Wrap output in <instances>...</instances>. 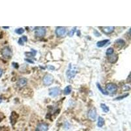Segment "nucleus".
<instances>
[{
    "instance_id": "obj_1",
    "label": "nucleus",
    "mask_w": 131,
    "mask_h": 131,
    "mask_svg": "<svg viewBox=\"0 0 131 131\" xmlns=\"http://www.w3.org/2000/svg\"><path fill=\"white\" fill-rule=\"evenodd\" d=\"M77 68L75 65L72 64H70L69 67H68V70L66 71V76L68 79L73 78L75 76V75L77 73Z\"/></svg>"
},
{
    "instance_id": "obj_2",
    "label": "nucleus",
    "mask_w": 131,
    "mask_h": 131,
    "mask_svg": "<svg viewBox=\"0 0 131 131\" xmlns=\"http://www.w3.org/2000/svg\"><path fill=\"white\" fill-rule=\"evenodd\" d=\"M117 90V86L113 83H109L106 85V91L110 94H115Z\"/></svg>"
},
{
    "instance_id": "obj_3",
    "label": "nucleus",
    "mask_w": 131,
    "mask_h": 131,
    "mask_svg": "<svg viewBox=\"0 0 131 131\" xmlns=\"http://www.w3.org/2000/svg\"><path fill=\"white\" fill-rule=\"evenodd\" d=\"M53 81H54V77L50 73H47L45 75L43 78V83L45 86H49L53 84Z\"/></svg>"
},
{
    "instance_id": "obj_4",
    "label": "nucleus",
    "mask_w": 131,
    "mask_h": 131,
    "mask_svg": "<svg viewBox=\"0 0 131 131\" xmlns=\"http://www.w3.org/2000/svg\"><path fill=\"white\" fill-rule=\"evenodd\" d=\"M2 55L5 58H11L13 55L12 50H11V49L10 47H5L2 49Z\"/></svg>"
},
{
    "instance_id": "obj_5",
    "label": "nucleus",
    "mask_w": 131,
    "mask_h": 131,
    "mask_svg": "<svg viewBox=\"0 0 131 131\" xmlns=\"http://www.w3.org/2000/svg\"><path fill=\"white\" fill-rule=\"evenodd\" d=\"M47 32V30L45 27L36 28L35 30V34L38 38H43Z\"/></svg>"
},
{
    "instance_id": "obj_6",
    "label": "nucleus",
    "mask_w": 131,
    "mask_h": 131,
    "mask_svg": "<svg viewBox=\"0 0 131 131\" xmlns=\"http://www.w3.org/2000/svg\"><path fill=\"white\" fill-rule=\"evenodd\" d=\"M88 118L90 119V121H95L96 119V116H97V113H96V109L95 107H92L88 111Z\"/></svg>"
},
{
    "instance_id": "obj_7",
    "label": "nucleus",
    "mask_w": 131,
    "mask_h": 131,
    "mask_svg": "<svg viewBox=\"0 0 131 131\" xmlns=\"http://www.w3.org/2000/svg\"><path fill=\"white\" fill-rule=\"evenodd\" d=\"M66 33V28L65 27H62V26H58L56 28V30H55V34L59 38L64 36Z\"/></svg>"
},
{
    "instance_id": "obj_8",
    "label": "nucleus",
    "mask_w": 131,
    "mask_h": 131,
    "mask_svg": "<svg viewBox=\"0 0 131 131\" xmlns=\"http://www.w3.org/2000/svg\"><path fill=\"white\" fill-rule=\"evenodd\" d=\"M60 92H61V90H60L59 87H53V88L49 89V95L52 97H56V96L59 95Z\"/></svg>"
},
{
    "instance_id": "obj_9",
    "label": "nucleus",
    "mask_w": 131,
    "mask_h": 131,
    "mask_svg": "<svg viewBox=\"0 0 131 131\" xmlns=\"http://www.w3.org/2000/svg\"><path fill=\"white\" fill-rule=\"evenodd\" d=\"M48 129L49 126L45 123H39L36 127V131H47Z\"/></svg>"
},
{
    "instance_id": "obj_10",
    "label": "nucleus",
    "mask_w": 131,
    "mask_h": 131,
    "mask_svg": "<svg viewBox=\"0 0 131 131\" xmlns=\"http://www.w3.org/2000/svg\"><path fill=\"white\" fill-rule=\"evenodd\" d=\"M102 28V32L104 33V34H107V35H109V34H111L112 32H114L115 30V27L113 26H106V27H101Z\"/></svg>"
},
{
    "instance_id": "obj_11",
    "label": "nucleus",
    "mask_w": 131,
    "mask_h": 131,
    "mask_svg": "<svg viewBox=\"0 0 131 131\" xmlns=\"http://www.w3.org/2000/svg\"><path fill=\"white\" fill-rule=\"evenodd\" d=\"M107 58H108V60H109L110 63L115 64L118 60V55L115 54V53H113L112 55L107 56Z\"/></svg>"
},
{
    "instance_id": "obj_12",
    "label": "nucleus",
    "mask_w": 131,
    "mask_h": 131,
    "mask_svg": "<svg viewBox=\"0 0 131 131\" xmlns=\"http://www.w3.org/2000/svg\"><path fill=\"white\" fill-rule=\"evenodd\" d=\"M28 83V79L25 77H22V78L19 79L17 82V85L19 87H24V86L27 85Z\"/></svg>"
},
{
    "instance_id": "obj_13",
    "label": "nucleus",
    "mask_w": 131,
    "mask_h": 131,
    "mask_svg": "<svg viewBox=\"0 0 131 131\" xmlns=\"http://www.w3.org/2000/svg\"><path fill=\"white\" fill-rule=\"evenodd\" d=\"M115 45L119 49H122L125 45V41L122 39H118L115 41Z\"/></svg>"
},
{
    "instance_id": "obj_14",
    "label": "nucleus",
    "mask_w": 131,
    "mask_h": 131,
    "mask_svg": "<svg viewBox=\"0 0 131 131\" xmlns=\"http://www.w3.org/2000/svg\"><path fill=\"white\" fill-rule=\"evenodd\" d=\"M18 117H19V116H18L17 113L15 112V111H13L12 113H11V115L10 116V121L11 123V124H12V125H14V124H15L17 121Z\"/></svg>"
},
{
    "instance_id": "obj_15",
    "label": "nucleus",
    "mask_w": 131,
    "mask_h": 131,
    "mask_svg": "<svg viewBox=\"0 0 131 131\" xmlns=\"http://www.w3.org/2000/svg\"><path fill=\"white\" fill-rule=\"evenodd\" d=\"M108 43H109V39H104V40H102V41H98L97 43H96V46L100 48L106 46Z\"/></svg>"
},
{
    "instance_id": "obj_16",
    "label": "nucleus",
    "mask_w": 131,
    "mask_h": 131,
    "mask_svg": "<svg viewBox=\"0 0 131 131\" xmlns=\"http://www.w3.org/2000/svg\"><path fill=\"white\" fill-rule=\"evenodd\" d=\"M104 124H105V120H104V119L102 117H101V116H99L98 118V127H102L104 125Z\"/></svg>"
},
{
    "instance_id": "obj_17",
    "label": "nucleus",
    "mask_w": 131,
    "mask_h": 131,
    "mask_svg": "<svg viewBox=\"0 0 131 131\" xmlns=\"http://www.w3.org/2000/svg\"><path fill=\"white\" fill-rule=\"evenodd\" d=\"M72 90V87L71 85H68L67 87H65L64 90V94L65 95H68V94H70L71 93Z\"/></svg>"
},
{
    "instance_id": "obj_18",
    "label": "nucleus",
    "mask_w": 131,
    "mask_h": 131,
    "mask_svg": "<svg viewBox=\"0 0 131 131\" xmlns=\"http://www.w3.org/2000/svg\"><path fill=\"white\" fill-rule=\"evenodd\" d=\"M96 86H97L98 90H100V92H101V93L103 94L104 95H108V93L107 92V91L104 90V89H103L102 87H101V85H100L98 83H96Z\"/></svg>"
},
{
    "instance_id": "obj_19",
    "label": "nucleus",
    "mask_w": 131,
    "mask_h": 131,
    "mask_svg": "<svg viewBox=\"0 0 131 131\" xmlns=\"http://www.w3.org/2000/svg\"><path fill=\"white\" fill-rule=\"evenodd\" d=\"M101 109H102V111L105 113H108L109 111V107L106 105L105 104H100Z\"/></svg>"
},
{
    "instance_id": "obj_20",
    "label": "nucleus",
    "mask_w": 131,
    "mask_h": 131,
    "mask_svg": "<svg viewBox=\"0 0 131 131\" xmlns=\"http://www.w3.org/2000/svg\"><path fill=\"white\" fill-rule=\"evenodd\" d=\"M32 51H31V52H28V53H25V55H26V56H29V57H33V56H36V54L37 53V51H36V50L34 49H31Z\"/></svg>"
},
{
    "instance_id": "obj_21",
    "label": "nucleus",
    "mask_w": 131,
    "mask_h": 131,
    "mask_svg": "<svg viewBox=\"0 0 131 131\" xmlns=\"http://www.w3.org/2000/svg\"><path fill=\"white\" fill-rule=\"evenodd\" d=\"M114 53V49H113V48L110 47V48H108L107 50H106V55H107V56H109V55H112V54H113Z\"/></svg>"
},
{
    "instance_id": "obj_22",
    "label": "nucleus",
    "mask_w": 131,
    "mask_h": 131,
    "mask_svg": "<svg viewBox=\"0 0 131 131\" xmlns=\"http://www.w3.org/2000/svg\"><path fill=\"white\" fill-rule=\"evenodd\" d=\"M128 95H129V94L127 93V94H123V95H122V96H119L115 98H114L113 100H123V99H124V98H125L127 97Z\"/></svg>"
},
{
    "instance_id": "obj_23",
    "label": "nucleus",
    "mask_w": 131,
    "mask_h": 131,
    "mask_svg": "<svg viewBox=\"0 0 131 131\" xmlns=\"http://www.w3.org/2000/svg\"><path fill=\"white\" fill-rule=\"evenodd\" d=\"M15 32L18 35H21V34H24V29L22 28H17L15 30Z\"/></svg>"
},
{
    "instance_id": "obj_24",
    "label": "nucleus",
    "mask_w": 131,
    "mask_h": 131,
    "mask_svg": "<svg viewBox=\"0 0 131 131\" xmlns=\"http://www.w3.org/2000/svg\"><path fill=\"white\" fill-rule=\"evenodd\" d=\"M76 29H77V27L73 28L70 31V32H69V34H68V36H70V37H72V36L74 35V34H75Z\"/></svg>"
},
{
    "instance_id": "obj_25",
    "label": "nucleus",
    "mask_w": 131,
    "mask_h": 131,
    "mask_svg": "<svg viewBox=\"0 0 131 131\" xmlns=\"http://www.w3.org/2000/svg\"><path fill=\"white\" fill-rule=\"evenodd\" d=\"M18 43H19V45H24V42L23 41V40H22L21 38H20V39H19V41H18Z\"/></svg>"
},
{
    "instance_id": "obj_26",
    "label": "nucleus",
    "mask_w": 131,
    "mask_h": 131,
    "mask_svg": "<svg viewBox=\"0 0 131 131\" xmlns=\"http://www.w3.org/2000/svg\"><path fill=\"white\" fill-rule=\"evenodd\" d=\"M21 39L23 40V41H24V42H27V41H28V38L26 36H22V38H21Z\"/></svg>"
},
{
    "instance_id": "obj_27",
    "label": "nucleus",
    "mask_w": 131,
    "mask_h": 131,
    "mask_svg": "<svg viewBox=\"0 0 131 131\" xmlns=\"http://www.w3.org/2000/svg\"><path fill=\"white\" fill-rule=\"evenodd\" d=\"M13 67L15 68H19V64L17 63H15V62H13Z\"/></svg>"
},
{
    "instance_id": "obj_28",
    "label": "nucleus",
    "mask_w": 131,
    "mask_h": 131,
    "mask_svg": "<svg viewBox=\"0 0 131 131\" xmlns=\"http://www.w3.org/2000/svg\"><path fill=\"white\" fill-rule=\"evenodd\" d=\"M25 60L26 62H29V63L30 64H34V62L32 61V60H29V59H26V58H25Z\"/></svg>"
},
{
    "instance_id": "obj_29",
    "label": "nucleus",
    "mask_w": 131,
    "mask_h": 131,
    "mask_svg": "<svg viewBox=\"0 0 131 131\" xmlns=\"http://www.w3.org/2000/svg\"><path fill=\"white\" fill-rule=\"evenodd\" d=\"M94 34H95L96 36H97V37H99V36H100V34H99L96 30L94 31Z\"/></svg>"
},
{
    "instance_id": "obj_30",
    "label": "nucleus",
    "mask_w": 131,
    "mask_h": 131,
    "mask_svg": "<svg viewBox=\"0 0 131 131\" xmlns=\"http://www.w3.org/2000/svg\"><path fill=\"white\" fill-rule=\"evenodd\" d=\"M2 74H3V70H2V69H1V68H0V77H2Z\"/></svg>"
},
{
    "instance_id": "obj_31",
    "label": "nucleus",
    "mask_w": 131,
    "mask_h": 131,
    "mask_svg": "<svg viewBox=\"0 0 131 131\" xmlns=\"http://www.w3.org/2000/svg\"><path fill=\"white\" fill-rule=\"evenodd\" d=\"M3 28H4V29H9V26H3Z\"/></svg>"
},
{
    "instance_id": "obj_32",
    "label": "nucleus",
    "mask_w": 131,
    "mask_h": 131,
    "mask_svg": "<svg viewBox=\"0 0 131 131\" xmlns=\"http://www.w3.org/2000/svg\"><path fill=\"white\" fill-rule=\"evenodd\" d=\"M2 100H1V99H0V103H2Z\"/></svg>"
}]
</instances>
